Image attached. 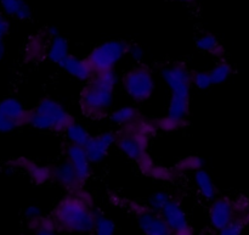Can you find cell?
Here are the masks:
<instances>
[{
  "label": "cell",
  "instance_id": "obj_1",
  "mask_svg": "<svg viewBox=\"0 0 249 235\" xmlns=\"http://www.w3.org/2000/svg\"><path fill=\"white\" fill-rule=\"evenodd\" d=\"M121 82L116 71L95 73L80 93V110L83 115L91 119L109 117L113 105L114 90Z\"/></svg>",
  "mask_w": 249,
  "mask_h": 235
},
{
  "label": "cell",
  "instance_id": "obj_2",
  "mask_svg": "<svg viewBox=\"0 0 249 235\" xmlns=\"http://www.w3.org/2000/svg\"><path fill=\"white\" fill-rule=\"evenodd\" d=\"M51 216L58 231L85 234L92 233L97 212L75 193H70L56 205Z\"/></svg>",
  "mask_w": 249,
  "mask_h": 235
},
{
  "label": "cell",
  "instance_id": "obj_3",
  "mask_svg": "<svg viewBox=\"0 0 249 235\" xmlns=\"http://www.w3.org/2000/svg\"><path fill=\"white\" fill-rule=\"evenodd\" d=\"M75 121L74 117L63 107L61 102L51 98H44L36 109L32 110L29 126L38 131L65 133Z\"/></svg>",
  "mask_w": 249,
  "mask_h": 235
},
{
  "label": "cell",
  "instance_id": "obj_4",
  "mask_svg": "<svg viewBox=\"0 0 249 235\" xmlns=\"http://www.w3.org/2000/svg\"><path fill=\"white\" fill-rule=\"evenodd\" d=\"M122 87L135 102L147 101L156 89V80L152 71L142 63H138L128 71L121 79Z\"/></svg>",
  "mask_w": 249,
  "mask_h": 235
},
{
  "label": "cell",
  "instance_id": "obj_5",
  "mask_svg": "<svg viewBox=\"0 0 249 235\" xmlns=\"http://www.w3.org/2000/svg\"><path fill=\"white\" fill-rule=\"evenodd\" d=\"M129 44L123 40H108L95 46L89 55L88 61L95 73L113 71L119 61L128 54Z\"/></svg>",
  "mask_w": 249,
  "mask_h": 235
},
{
  "label": "cell",
  "instance_id": "obj_6",
  "mask_svg": "<svg viewBox=\"0 0 249 235\" xmlns=\"http://www.w3.org/2000/svg\"><path fill=\"white\" fill-rule=\"evenodd\" d=\"M160 76L169 88L170 94H190L192 87V72H190L185 63L174 62L165 66Z\"/></svg>",
  "mask_w": 249,
  "mask_h": 235
},
{
  "label": "cell",
  "instance_id": "obj_7",
  "mask_svg": "<svg viewBox=\"0 0 249 235\" xmlns=\"http://www.w3.org/2000/svg\"><path fill=\"white\" fill-rule=\"evenodd\" d=\"M150 143V137L139 133L119 131L117 133L116 145L118 150L129 160L138 161L145 153H147V146Z\"/></svg>",
  "mask_w": 249,
  "mask_h": 235
},
{
  "label": "cell",
  "instance_id": "obj_8",
  "mask_svg": "<svg viewBox=\"0 0 249 235\" xmlns=\"http://www.w3.org/2000/svg\"><path fill=\"white\" fill-rule=\"evenodd\" d=\"M209 222L214 231L219 232L236 219V211L233 201L229 197H216L211 204L208 211Z\"/></svg>",
  "mask_w": 249,
  "mask_h": 235
},
{
  "label": "cell",
  "instance_id": "obj_9",
  "mask_svg": "<svg viewBox=\"0 0 249 235\" xmlns=\"http://www.w3.org/2000/svg\"><path fill=\"white\" fill-rule=\"evenodd\" d=\"M117 141V133L113 132H102L91 136L90 140L84 146L87 155L91 163H100L107 157L109 150Z\"/></svg>",
  "mask_w": 249,
  "mask_h": 235
},
{
  "label": "cell",
  "instance_id": "obj_10",
  "mask_svg": "<svg viewBox=\"0 0 249 235\" xmlns=\"http://www.w3.org/2000/svg\"><path fill=\"white\" fill-rule=\"evenodd\" d=\"M10 167L16 170L24 171L27 175L31 177L33 183L36 185H41L48 183L49 180L53 179V168L48 167V166H40L38 163L33 162L32 160L26 157H18L15 158L14 161L9 163Z\"/></svg>",
  "mask_w": 249,
  "mask_h": 235
},
{
  "label": "cell",
  "instance_id": "obj_11",
  "mask_svg": "<svg viewBox=\"0 0 249 235\" xmlns=\"http://www.w3.org/2000/svg\"><path fill=\"white\" fill-rule=\"evenodd\" d=\"M0 114L14 122L18 128V127L29 124L32 110H27L18 99L10 97L0 101Z\"/></svg>",
  "mask_w": 249,
  "mask_h": 235
},
{
  "label": "cell",
  "instance_id": "obj_12",
  "mask_svg": "<svg viewBox=\"0 0 249 235\" xmlns=\"http://www.w3.org/2000/svg\"><path fill=\"white\" fill-rule=\"evenodd\" d=\"M66 160L72 165L79 179L85 184L91 173V161L88 157L85 149L68 144L66 148Z\"/></svg>",
  "mask_w": 249,
  "mask_h": 235
},
{
  "label": "cell",
  "instance_id": "obj_13",
  "mask_svg": "<svg viewBox=\"0 0 249 235\" xmlns=\"http://www.w3.org/2000/svg\"><path fill=\"white\" fill-rule=\"evenodd\" d=\"M136 217L139 228L145 235H173L162 215L158 212H153L148 209L147 211Z\"/></svg>",
  "mask_w": 249,
  "mask_h": 235
},
{
  "label": "cell",
  "instance_id": "obj_14",
  "mask_svg": "<svg viewBox=\"0 0 249 235\" xmlns=\"http://www.w3.org/2000/svg\"><path fill=\"white\" fill-rule=\"evenodd\" d=\"M60 67L67 75L80 80V82H89L95 75L94 70H92L91 65H90L87 58L83 59L74 55H70L61 63Z\"/></svg>",
  "mask_w": 249,
  "mask_h": 235
},
{
  "label": "cell",
  "instance_id": "obj_15",
  "mask_svg": "<svg viewBox=\"0 0 249 235\" xmlns=\"http://www.w3.org/2000/svg\"><path fill=\"white\" fill-rule=\"evenodd\" d=\"M160 215L164 218L165 223L168 224L172 233H175V232H179L181 229L190 227L186 212H185L181 202L178 201V200L172 199V201L164 207V210L160 212Z\"/></svg>",
  "mask_w": 249,
  "mask_h": 235
},
{
  "label": "cell",
  "instance_id": "obj_16",
  "mask_svg": "<svg viewBox=\"0 0 249 235\" xmlns=\"http://www.w3.org/2000/svg\"><path fill=\"white\" fill-rule=\"evenodd\" d=\"M53 180H56L61 187L67 189L70 193L84 187L74 168L72 167V165L67 160L53 167Z\"/></svg>",
  "mask_w": 249,
  "mask_h": 235
},
{
  "label": "cell",
  "instance_id": "obj_17",
  "mask_svg": "<svg viewBox=\"0 0 249 235\" xmlns=\"http://www.w3.org/2000/svg\"><path fill=\"white\" fill-rule=\"evenodd\" d=\"M49 40L50 39L46 37L45 32L32 36L24 48V59L27 62H40L45 60L48 55Z\"/></svg>",
  "mask_w": 249,
  "mask_h": 235
},
{
  "label": "cell",
  "instance_id": "obj_18",
  "mask_svg": "<svg viewBox=\"0 0 249 235\" xmlns=\"http://www.w3.org/2000/svg\"><path fill=\"white\" fill-rule=\"evenodd\" d=\"M194 180L197 192L204 200L213 201L218 197V189H216L213 178L209 176L208 172H206L204 170L198 171L194 175Z\"/></svg>",
  "mask_w": 249,
  "mask_h": 235
},
{
  "label": "cell",
  "instance_id": "obj_19",
  "mask_svg": "<svg viewBox=\"0 0 249 235\" xmlns=\"http://www.w3.org/2000/svg\"><path fill=\"white\" fill-rule=\"evenodd\" d=\"M70 55V44H68L67 39L63 38L61 34L49 40L46 59L50 62L60 66Z\"/></svg>",
  "mask_w": 249,
  "mask_h": 235
},
{
  "label": "cell",
  "instance_id": "obj_20",
  "mask_svg": "<svg viewBox=\"0 0 249 235\" xmlns=\"http://www.w3.org/2000/svg\"><path fill=\"white\" fill-rule=\"evenodd\" d=\"M196 46L198 50L209 54V55L214 56L216 59H220V60H223L224 55H225L224 46L220 44L218 37L215 34L211 33V32H204V33H202L196 39Z\"/></svg>",
  "mask_w": 249,
  "mask_h": 235
},
{
  "label": "cell",
  "instance_id": "obj_21",
  "mask_svg": "<svg viewBox=\"0 0 249 235\" xmlns=\"http://www.w3.org/2000/svg\"><path fill=\"white\" fill-rule=\"evenodd\" d=\"M0 6L2 14L19 21H28L32 17V9L26 0H0Z\"/></svg>",
  "mask_w": 249,
  "mask_h": 235
},
{
  "label": "cell",
  "instance_id": "obj_22",
  "mask_svg": "<svg viewBox=\"0 0 249 235\" xmlns=\"http://www.w3.org/2000/svg\"><path fill=\"white\" fill-rule=\"evenodd\" d=\"M190 110V94L180 93V94H170L169 104H168V114L170 117L177 119L186 121Z\"/></svg>",
  "mask_w": 249,
  "mask_h": 235
},
{
  "label": "cell",
  "instance_id": "obj_23",
  "mask_svg": "<svg viewBox=\"0 0 249 235\" xmlns=\"http://www.w3.org/2000/svg\"><path fill=\"white\" fill-rule=\"evenodd\" d=\"M140 117L141 114L134 106H122L109 114V119L119 128H124V127L134 123Z\"/></svg>",
  "mask_w": 249,
  "mask_h": 235
},
{
  "label": "cell",
  "instance_id": "obj_24",
  "mask_svg": "<svg viewBox=\"0 0 249 235\" xmlns=\"http://www.w3.org/2000/svg\"><path fill=\"white\" fill-rule=\"evenodd\" d=\"M65 136L66 138H67L70 145L82 146V148H84L88 144V141L90 140V138H91L90 132L88 131L84 126L78 123V122H74V123L65 132Z\"/></svg>",
  "mask_w": 249,
  "mask_h": 235
},
{
  "label": "cell",
  "instance_id": "obj_25",
  "mask_svg": "<svg viewBox=\"0 0 249 235\" xmlns=\"http://www.w3.org/2000/svg\"><path fill=\"white\" fill-rule=\"evenodd\" d=\"M232 72V66H231L228 61L220 60L219 62H216V65L214 66L211 71H209V75H211L213 85H216L226 82V80L231 77Z\"/></svg>",
  "mask_w": 249,
  "mask_h": 235
},
{
  "label": "cell",
  "instance_id": "obj_26",
  "mask_svg": "<svg viewBox=\"0 0 249 235\" xmlns=\"http://www.w3.org/2000/svg\"><path fill=\"white\" fill-rule=\"evenodd\" d=\"M174 168L179 175L180 173H194L195 175L198 171L203 170V160L199 156L190 155L178 161Z\"/></svg>",
  "mask_w": 249,
  "mask_h": 235
},
{
  "label": "cell",
  "instance_id": "obj_27",
  "mask_svg": "<svg viewBox=\"0 0 249 235\" xmlns=\"http://www.w3.org/2000/svg\"><path fill=\"white\" fill-rule=\"evenodd\" d=\"M92 233L94 235H114L116 234V224L108 217L97 214Z\"/></svg>",
  "mask_w": 249,
  "mask_h": 235
},
{
  "label": "cell",
  "instance_id": "obj_28",
  "mask_svg": "<svg viewBox=\"0 0 249 235\" xmlns=\"http://www.w3.org/2000/svg\"><path fill=\"white\" fill-rule=\"evenodd\" d=\"M179 173L177 172L175 168L165 167V166L155 165V167L151 171L148 177L153 178L156 180H160V182H174Z\"/></svg>",
  "mask_w": 249,
  "mask_h": 235
},
{
  "label": "cell",
  "instance_id": "obj_29",
  "mask_svg": "<svg viewBox=\"0 0 249 235\" xmlns=\"http://www.w3.org/2000/svg\"><path fill=\"white\" fill-rule=\"evenodd\" d=\"M172 199L173 197L167 192H157L148 199L147 206L151 211L160 214L164 210V207L172 201Z\"/></svg>",
  "mask_w": 249,
  "mask_h": 235
},
{
  "label": "cell",
  "instance_id": "obj_30",
  "mask_svg": "<svg viewBox=\"0 0 249 235\" xmlns=\"http://www.w3.org/2000/svg\"><path fill=\"white\" fill-rule=\"evenodd\" d=\"M156 126H157L158 131L163 132H175L185 127L186 121H181V119H177L174 117H170L169 115L160 117V118L156 119Z\"/></svg>",
  "mask_w": 249,
  "mask_h": 235
},
{
  "label": "cell",
  "instance_id": "obj_31",
  "mask_svg": "<svg viewBox=\"0 0 249 235\" xmlns=\"http://www.w3.org/2000/svg\"><path fill=\"white\" fill-rule=\"evenodd\" d=\"M192 85L197 89L206 90L213 85L209 71H196L192 72Z\"/></svg>",
  "mask_w": 249,
  "mask_h": 235
},
{
  "label": "cell",
  "instance_id": "obj_32",
  "mask_svg": "<svg viewBox=\"0 0 249 235\" xmlns=\"http://www.w3.org/2000/svg\"><path fill=\"white\" fill-rule=\"evenodd\" d=\"M246 224L247 223H245L242 219L236 218L232 223H230L229 226H226L225 228L219 231L218 235H242Z\"/></svg>",
  "mask_w": 249,
  "mask_h": 235
},
{
  "label": "cell",
  "instance_id": "obj_33",
  "mask_svg": "<svg viewBox=\"0 0 249 235\" xmlns=\"http://www.w3.org/2000/svg\"><path fill=\"white\" fill-rule=\"evenodd\" d=\"M136 163H138V167H139V170L141 171V173L145 176H147V177L150 176L151 171H152V168L155 167V165H156L155 161L152 160V157H151L147 153L143 154V155L141 156L138 161H136Z\"/></svg>",
  "mask_w": 249,
  "mask_h": 235
},
{
  "label": "cell",
  "instance_id": "obj_34",
  "mask_svg": "<svg viewBox=\"0 0 249 235\" xmlns=\"http://www.w3.org/2000/svg\"><path fill=\"white\" fill-rule=\"evenodd\" d=\"M143 55H145L143 49L141 48L139 44H129L128 54H126V56H130L131 60L135 61V62L138 63H141V61H142L143 59Z\"/></svg>",
  "mask_w": 249,
  "mask_h": 235
},
{
  "label": "cell",
  "instance_id": "obj_35",
  "mask_svg": "<svg viewBox=\"0 0 249 235\" xmlns=\"http://www.w3.org/2000/svg\"><path fill=\"white\" fill-rule=\"evenodd\" d=\"M17 128L16 124L9 118L0 114V133H10V132L15 131Z\"/></svg>",
  "mask_w": 249,
  "mask_h": 235
},
{
  "label": "cell",
  "instance_id": "obj_36",
  "mask_svg": "<svg viewBox=\"0 0 249 235\" xmlns=\"http://www.w3.org/2000/svg\"><path fill=\"white\" fill-rule=\"evenodd\" d=\"M10 32V21L7 16L2 12H0V40H4L5 37Z\"/></svg>",
  "mask_w": 249,
  "mask_h": 235
},
{
  "label": "cell",
  "instance_id": "obj_37",
  "mask_svg": "<svg viewBox=\"0 0 249 235\" xmlns=\"http://www.w3.org/2000/svg\"><path fill=\"white\" fill-rule=\"evenodd\" d=\"M24 216L29 221H34V219H38L39 217H41V210L38 206H28L24 210Z\"/></svg>",
  "mask_w": 249,
  "mask_h": 235
},
{
  "label": "cell",
  "instance_id": "obj_38",
  "mask_svg": "<svg viewBox=\"0 0 249 235\" xmlns=\"http://www.w3.org/2000/svg\"><path fill=\"white\" fill-rule=\"evenodd\" d=\"M34 235H57L56 231H51V229H39V231L34 232Z\"/></svg>",
  "mask_w": 249,
  "mask_h": 235
},
{
  "label": "cell",
  "instance_id": "obj_39",
  "mask_svg": "<svg viewBox=\"0 0 249 235\" xmlns=\"http://www.w3.org/2000/svg\"><path fill=\"white\" fill-rule=\"evenodd\" d=\"M173 235H194V229L191 227H187V228L181 229V231L175 232V233H173Z\"/></svg>",
  "mask_w": 249,
  "mask_h": 235
},
{
  "label": "cell",
  "instance_id": "obj_40",
  "mask_svg": "<svg viewBox=\"0 0 249 235\" xmlns=\"http://www.w3.org/2000/svg\"><path fill=\"white\" fill-rule=\"evenodd\" d=\"M5 54H6V45H5L4 40H0V61L4 59Z\"/></svg>",
  "mask_w": 249,
  "mask_h": 235
},
{
  "label": "cell",
  "instance_id": "obj_41",
  "mask_svg": "<svg viewBox=\"0 0 249 235\" xmlns=\"http://www.w3.org/2000/svg\"><path fill=\"white\" fill-rule=\"evenodd\" d=\"M175 1L182 2V4H194V2H196L197 0H175Z\"/></svg>",
  "mask_w": 249,
  "mask_h": 235
}]
</instances>
